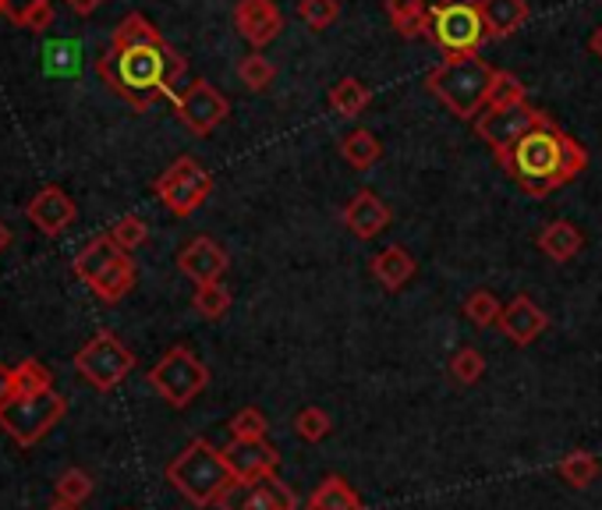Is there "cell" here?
I'll list each match as a JSON object with an SVG mask.
<instances>
[{
    "instance_id": "obj_28",
    "label": "cell",
    "mask_w": 602,
    "mask_h": 510,
    "mask_svg": "<svg viewBox=\"0 0 602 510\" xmlns=\"http://www.w3.org/2000/svg\"><path fill=\"white\" fill-rule=\"evenodd\" d=\"M160 39H164L160 28H153L146 14L132 11L118 22V28H113L110 47H149V42H160Z\"/></svg>"
},
{
    "instance_id": "obj_11",
    "label": "cell",
    "mask_w": 602,
    "mask_h": 510,
    "mask_svg": "<svg viewBox=\"0 0 602 510\" xmlns=\"http://www.w3.org/2000/svg\"><path fill=\"white\" fill-rule=\"evenodd\" d=\"M174 107H178L181 124L195 135H209L213 127H220L227 121V113H231L227 96L206 78H195V82L184 85L181 96L174 99Z\"/></svg>"
},
{
    "instance_id": "obj_22",
    "label": "cell",
    "mask_w": 602,
    "mask_h": 510,
    "mask_svg": "<svg viewBox=\"0 0 602 510\" xmlns=\"http://www.w3.org/2000/svg\"><path fill=\"white\" fill-rule=\"evenodd\" d=\"M386 19H390L394 33L400 39H419V36H429L433 8L425 0H386Z\"/></svg>"
},
{
    "instance_id": "obj_18",
    "label": "cell",
    "mask_w": 602,
    "mask_h": 510,
    "mask_svg": "<svg viewBox=\"0 0 602 510\" xmlns=\"http://www.w3.org/2000/svg\"><path fill=\"white\" fill-rule=\"evenodd\" d=\"M344 227L354 234V238H362V241H372L376 234H383L386 227H390V206L383 203V198L376 192H354V198L348 206H344Z\"/></svg>"
},
{
    "instance_id": "obj_43",
    "label": "cell",
    "mask_w": 602,
    "mask_h": 510,
    "mask_svg": "<svg viewBox=\"0 0 602 510\" xmlns=\"http://www.w3.org/2000/svg\"><path fill=\"white\" fill-rule=\"evenodd\" d=\"M104 0H68V8L75 11V14H93Z\"/></svg>"
},
{
    "instance_id": "obj_13",
    "label": "cell",
    "mask_w": 602,
    "mask_h": 510,
    "mask_svg": "<svg viewBox=\"0 0 602 510\" xmlns=\"http://www.w3.org/2000/svg\"><path fill=\"white\" fill-rule=\"evenodd\" d=\"M224 461L238 482H252L263 475H277L280 453L277 447H269L266 439H231V444L224 447Z\"/></svg>"
},
{
    "instance_id": "obj_33",
    "label": "cell",
    "mask_w": 602,
    "mask_h": 510,
    "mask_svg": "<svg viewBox=\"0 0 602 510\" xmlns=\"http://www.w3.org/2000/svg\"><path fill=\"white\" fill-rule=\"evenodd\" d=\"M528 93L525 85L514 78V71H499L493 75V89H490V99H485V110H496V107H514V104H525Z\"/></svg>"
},
{
    "instance_id": "obj_19",
    "label": "cell",
    "mask_w": 602,
    "mask_h": 510,
    "mask_svg": "<svg viewBox=\"0 0 602 510\" xmlns=\"http://www.w3.org/2000/svg\"><path fill=\"white\" fill-rule=\"evenodd\" d=\"M485 39H507L528 22V0H479Z\"/></svg>"
},
{
    "instance_id": "obj_42",
    "label": "cell",
    "mask_w": 602,
    "mask_h": 510,
    "mask_svg": "<svg viewBox=\"0 0 602 510\" xmlns=\"http://www.w3.org/2000/svg\"><path fill=\"white\" fill-rule=\"evenodd\" d=\"M14 401V379H11V368L0 365V411Z\"/></svg>"
},
{
    "instance_id": "obj_40",
    "label": "cell",
    "mask_w": 602,
    "mask_h": 510,
    "mask_svg": "<svg viewBox=\"0 0 602 510\" xmlns=\"http://www.w3.org/2000/svg\"><path fill=\"white\" fill-rule=\"evenodd\" d=\"M11 19L28 33H43V28L53 25V4L50 0H28L22 11H11Z\"/></svg>"
},
{
    "instance_id": "obj_30",
    "label": "cell",
    "mask_w": 602,
    "mask_h": 510,
    "mask_svg": "<svg viewBox=\"0 0 602 510\" xmlns=\"http://www.w3.org/2000/svg\"><path fill=\"white\" fill-rule=\"evenodd\" d=\"M192 308H195L203 319H224L227 312H231V291H227L220 280H213V283H195Z\"/></svg>"
},
{
    "instance_id": "obj_24",
    "label": "cell",
    "mask_w": 602,
    "mask_h": 510,
    "mask_svg": "<svg viewBox=\"0 0 602 510\" xmlns=\"http://www.w3.org/2000/svg\"><path fill=\"white\" fill-rule=\"evenodd\" d=\"M305 510H362V496H358L340 475H326L309 496Z\"/></svg>"
},
{
    "instance_id": "obj_12",
    "label": "cell",
    "mask_w": 602,
    "mask_h": 510,
    "mask_svg": "<svg viewBox=\"0 0 602 510\" xmlns=\"http://www.w3.org/2000/svg\"><path fill=\"white\" fill-rule=\"evenodd\" d=\"M220 510H298V496L277 475H263L252 482H234L220 496Z\"/></svg>"
},
{
    "instance_id": "obj_26",
    "label": "cell",
    "mask_w": 602,
    "mask_h": 510,
    "mask_svg": "<svg viewBox=\"0 0 602 510\" xmlns=\"http://www.w3.org/2000/svg\"><path fill=\"white\" fill-rule=\"evenodd\" d=\"M369 85L365 82H358V78H340L329 85V93H326V104L334 113H340V118H358L365 107H369Z\"/></svg>"
},
{
    "instance_id": "obj_34",
    "label": "cell",
    "mask_w": 602,
    "mask_h": 510,
    "mask_svg": "<svg viewBox=\"0 0 602 510\" xmlns=\"http://www.w3.org/2000/svg\"><path fill=\"white\" fill-rule=\"evenodd\" d=\"M499 312H504V305L496 302V294L493 291H485V288H479V291H471L468 298H465V316L475 323V326H496L499 323Z\"/></svg>"
},
{
    "instance_id": "obj_16",
    "label": "cell",
    "mask_w": 602,
    "mask_h": 510,
    "mask_svg": "<svg viewBox=\"0 0 602 510\" xmlns=\"http://www.w3.org/2000/svg\"><path fill=\"white\" fill-rule=\"evenodd\" d=\"M28 220H33L43 234H61L68 231L71 223H75L79 209H75V198H71L64 189H57V184H47L33 203H28Z\"/></svg>"
},
{
    "instance_id": "obj_3",
    "label": "cell",
    "mask_w": 602,
    "mask_h": 510,
    "mask_svg": "<svg viewBox=\"0 0 602 510\" xmlns=\"http://www.w3.org/2000/svg\"><path fill=\"white\" fill-rule=\"evenodd\" d=\"M493 75H496V68L485 61V57L457 53V57H447L436 71H429L425 89L450 113H457V118L475 121L485 110V99H490Z\"/></svg>"
},
{
    "instance_id": "obj_23",
    "label": "cell",
    "mask_w": 602,
    "mask_h": 510,
    "mask_svg": "<svg viewBox=\"0 0 602 510\" xmlns=\"http://www.w3.org/2000/svg\"><path fill=\"white\" fill-rule=\"evenodd\" d=\"M121 248L113 245V238L110 234H96L89 245H85L79 255H75V274L85 280V283H93L99 274H104V269H110L113 263L121 259Z\"/></svg>"
},
{
    "instance_id": "obj_5",
    "label": "cell",
    "mask_w": 602,
    "mask_h": 510,
    "mask_svg": "<svg viewBox=\"0 0 602 510\" xmlns=\"http://www.w3.org/2000/svg\"><path fill=\"white\" fill-rule=\"evenodd\" d=\"M429 39L447 57L479 53L485 39L479 0H443V4H436L433 19H429Z\"/></svg>"
},
{
    "instance_id": "obj_45",
    "label": "cell",
    "mask_w": 602,
    "mask_h": 510,
    "mask_svg": "<svg viewBox=\"0 0 602 510\" xmlns=\"http://www.w3.org/2000/svg\"><path fill=\"white\" fill-rule=\"evenodd\" d=\"M8 245H11V231L4 227V220H0V252H4Z\"/></svg>"
},
{
    "instance_id": "obj_10",
    "label": "cell",
    "mask_w": 602,
    "mask_h": 510,
    "mask_svg": "<svg viewBox=\"0 0 602 510\" xmlns=\"http://www.w3.org/2000/svg\"><path fill=\"white\" fill-rule=\"evenodd\" d=\"M546 121H550V113L535 110L525 99V104H514V107L482 110L479 118H475V135L499 156V153L514 149L528 132H535V127L546 124Z\"/></svg>"
},
{
    "instance_id": "obj_15",
    "label": "cell",
    "mask_w": 602,
    "mask_h": 510,
    "mask_svg": "<svg viewBox=\"0 0 602 510\" xmlns=\"http://www.w3.org/2000/svg\"><path fill=\"white\" fill-rule=\"evenodd\" d=\"M499 330H504V337L510 340V344H518V348H528V344H535V340L546 333V326H550V316L542 312L532 298L528 294H518L510 305H504V312H499Z\"/></svg>"
},
{
    "instance_id": "obj_14",
    "label": "cell",
    "mask_w": 602,
    "mask_h": 510,
    "mask_svg": "<svg viewBox=\"0 0 602 510\" xmlns=\"http://www.w3.org/2000/svg\"><path fill=\"white\" fill-rule=\"evenodd\" d=\"M234 25L255 50H263L280 36L284 19H280L274 0H238L234 4Z\"/></svg>"
},
{
    "instance_id": "obj_41",
    "label": "cell",
    "mask_w": 602,
    "mask_h": 510,
    "mask_svg": "<svg viewBox=\"0 0 602 510\" xmlns=\"http://www.w3.org/2000/svg\"><path fill=\"white\" fill-rule=\"evenodd\" d=\"M269 422L260 408H241L238 415L231 418V436L234 439H266Z\"/></svg>"
},
{
    "instance_id": "obj_29",
    "label": "cell",
    "mask_w": 602,
    "mask_h": 510,
    "mask_svg": "<svg viewBox=\"0 0 602 510\" xmlns=\"http://www.w3.org/2000/svg\"><path fill=\"white\" fill-rule=\"evenodd\" d=\"M11 379H14V401H19V397H36V393L53 390V373L36 359L19 362V368H11Z\"/></svg>"
},
{
    "instance_id": "obj_36",
    "label": "cell",
    "mask_w": 602,
    "mask_h": 510,
    "mask_svg": "<svg viewBox=\"0 0 602 510\" xmlns=\"http://www.w3.org/2000/svg\"><path fill=\"white\" fill-rule=\"evenodd\" d=\"M110 238H113V245H118L121 252H135L139 245H146V238H149V227L142 217H121L118 223L110 227Z\"/></svg>"
},
{
    "instance_id": "obj_7",
    "label": "cell",
    "mask_w": 602,
    "mask_h": 510,
    "mask_svg": "<svg viewBox=\"0 0 602 510\" xmlns=\"http://www.w3.org/2000/svg\"><path fill=\"white\" fill-rule=\"evenodd\" d=\"M68 401L61 393H36V397H19L0 411V429H4L19 447H36L57 422L64 418Z\"/></svg>"
},
{
    "instance_id": "obj_39",
    "label": "cell",
    "mask_w": 602,
    "mask_h": 510,
    "mask_svg": "<svg viewBox=\"0 0 602 510\" xmlns=\"http://www.w3.org/2000/svg\"><path fill=\"white\" fill-rule=\"evenodd\" d=\"M485 373V359L475 351V348H461L450 359V376L454 382H461V387H471V382H479Z\"/></svg>"
},
{
    "instance_id": "obj_8",
    "label": "cell",
    "mask_w": 602,
    "mask_h": 510,
    "mask_svg": "<svg viewBox=\"0 0 602 510\" xmlns=\"http://www.w3.org/2000/svg\"><path fill=\"white\" fill-rule=\"evenodd\" d=\"M153 192L160 195V203L174 212V217H189V212H195L209 198L213 178L195 156H178V160L153 181Z\"/></svg>"
},
{
    "instance_id": "obj_32",
    "label": "cell",
    "mask_w": 602,
    "mask_h": 510,
    "mask_svg": "<svg viewBox=\"0 0 602 510\" xmlns=\"http://www.w3.org/2000/svg\"><path fill=\"white\" fill-rule=\"evenodd\" d=\"M238 78H241V85H245V89L263 93L266 85H274V78H277V64L269 61V57H263L260 50H252L249 57H241Z\"/></svg>"
},
{
    "instance_id": "obj_9",
    "label": "cell",
    "mask_w": 602,
    "mask_h": 510,
    "mask_svg": "<svg viewBox=\"0 0 602 510\" xmlns=\"http://www.w3.org/2000/svg\"><path fill=\"white\" fill-rule=\"evenodd\" d=\"M75 368L93 382L96 390H113L135 368V354L128 351L118 337L104 330L75 354Z\"/></svg>"
},
{
    "instance_id": "obj_2",
    "label": "cell",
    "mask_w": 602,
    "mask_h": 510,
    "mask_svg": "<svg viewBox=\"0 0 602 510\" xmlns=\"http://www.w3.org/2000/svg\"><path fill=\"white\" fill-rule=\"evenodd\" d=\"M504 174L518 184L525 195L532 198H546L550 192L564 189V184L575 181L585 163H589V153L578 138H570L553 118L546 124H539L535 132H528L518 146L496 156Z\"/></svg>"
},
{
    "instance_id": "obj_20",
    "label": "cell",
    "mask_w": 602,
    "mask_h": 510,
    "mask_svg": "<svg viewBox=\"0 0 602 510\" xmlns=\"http://www.w3.org/2000/svg\"><path fill=\"white\" fill-rule=\"evenodd\" d=\"M372 277H376L386 291H400L405 283L419 274V263H414V255L408 248H400V245H390V248H383L372 255Z\"/></svg>"
},
{
    "instance_id": "obj_46",
    "label": "cell",
    "mask_w": 602,
    "mask_h": 510,
    "mask_svg": "<svg viewBox=\"0 0 602 510\" xmlns=\"http://www.w3.org/2000/svg\"><path fill=\"white\" fill-rule=\"evenodd\" d=\"M47 510H79L75 503H61V500H57L53 507H47Z\"/></svg>"
},
{
    "instance_id": "obj_1",
    "label": "cell",
    "mask_w": 602,
    "mask_h": 510,
    "mask_svg": "<svg viewBox=\"0 0 602 510\" xmlns=\"http://www.w3.org/2000/svg\"><path fill=\"white\" fill-rule=\"evenodd\" d=\"M96 75L135 110H149L156 99H178L189 61L167 39L149 47H107L96 57Z\"/></svg>"
},
{
    "instance_id": "obj_31",
    "label": "cell",
    "mask_w": 602,
    "mask_h": 510,
    "mask_svg": "<svg viewBox=\"0 0 602 510\" xmlns=\"http://www.w3.org/2000/svg\"><path fill=\"white\" fill-rule=\"evenodd\" d=\"M556 472H561V478L567 482V486L585 489V486H592L595 482L599 461H595V453H589V450H575V453H567L561 464H556Z\"/></svg>"
},
{
    "instance_id": "obj_37",
    "label": "cell",
    "mask_w": 602,
    "mask_h": 510,
    "mask_svg": "<svg viewBox=\"0 0 602 510\" xmlns=\"http://www.w3.org/2000/svg\"><path fill=\"white\" fill-rule=\"evenodd\" d=\"M329 429H334V422H329V415L323 408H301L294 415V433L301 439H309V444H320V439H326Z\"/></svg>"
},
{
    "instance_id": "obj_4",
    "label": "cell",
    "mask_w": 602,
    "mask_h": 510,
    "mask_svg": "<svg viewBox=\"0 0 602 510\" xmlns=\"http://www.w3.org/2000/svg\"><path fill=\"white\" fill-rule=\"evenodd\" d=\"M167 482L184 500L195 507H217L220 496L234 486L231 467L224 461V450H217L206 439H192L174 461L167 464Z\"/></svg>"
},
{
    "instance_id": "obj_38",
    "label": "cell",
    "mask_w": 602,
    "mask_h": 510,
    "mask_svg": "<svg viewBox=\"0 0 602 510\" xmlns=\"http://www.w3.org/2000/svg\"><path fill=\"white\" fill-rule=\"evenodd\" d=\"M89 493H93V478L82 472V467H68V472L57 478V500L61 503H82V500H89Z\"/></svg>"
},
{
    "instance_id": "obj_21",
    "label": "cell",
    "mask_w": 602,
    "mask_h": 510,
    "mask_svg": "<svg viewBox=\"0 0 602 510\" xmlns=\"http://www.w3.org/2000/svg\"><path fill=\"white\" fill-rule=\"evenodd\" d=\"M535 245L542 255H550L553 263H570L585 248V234L578 231V223L570 220H553L542 227V234L535 238Z\"/></svg>"
},
{
    "instance_id": "obj_27",
    "label": "cell",
    "mask_w": 602,
    "mask_h": 510,
    "mask_svg": "<svg viewBox=\"0 0 602 510\" xmlns=\"http://www.w3.org/2000/svg\"><path fill=\"white\" fill-rule=\"evenodd\" d=\"M340 156L354 170H369V167H376L383 160V142L372 132H365V127H354L351 135L340 138Z\"/></svg>"
},
{
    "instance_id": "obj_44",
    "label": "cell",
    "mask_w": 602,
    "mask_h": 510,
    "mask_svg": "<svg viewBox=\"0 0 602 510\" xmlns=\"http://www.w3.org/2000/svg\"><path fill=\"white\" fill-rule=\"evenodd\" d=\"M589 47H592V53L599 57V61H602V25L595 28V33H592V39H589Z\"/></svg>"
},
{
    "instance_id": "obj_6",
    "label": "cell",
    "mask_w": 602,
    "mask_h": 510,
    "mask_svg": "<svg viewBox=\"0 0 602 510\" xmlns=\"http://www.w3.org/2000/svg\"><path fill=\"white\" fill-rule=\"evenodd\" d=\"M149 387L160 393L170 408H189L195 397L209 387V368L198 362L189 348L178 344L149 368Z\"/></svg>"
},
{
    "instance_id": "obj_35",
    "label": "cell",
    "mask_w": 602,
    "mask_h": 510,
    "mask_svg": "<svg viewBox=\"0 0 602 510\" xmlns=\"http://www.w3.org/2000/svg\"><path fill=\"white\" fill-rule=\"evenodd\" d=\"M340 14V0H301L298 4V19L305 22L312 33H323L337 22Z\"/></svg>"
},
{
    "instance_id": "obj_25",
    "label": "cell",
    "mask_w": 602,
    "mask_h": 510,
    "mask_svg": "<svg viewBox=\"0 0 602 510\" xmlns=\"http://www.w3.org/2000/svg\"><path fill=\"white\" fill-rule=\"evenodd\" d=\"M93 294L96 298H104V302H121V298L135 288V263H132V255H121L118 263H113L110 269H104L93 283Z\"/></svg>"
},
{
    "instance_id": "obj_47",
    "label": "cell",
    "mask_w": 602,
    "mask_h": 510,
    "mask_svg": "<svg viewBox=\"0 0 602 510\" xmlns=\"http://www.w3.org/2000/svg\"><path fill=\"white\" fill-rule=\"evenodd\" d=\"M4 11H11V4H8V0H0V14H4Z\"/></svg>"
},
{
    "instance_id": "obj_17",
    "label": "cell",
    "mask_w": 602,
    "mask_h": 510,
    "mask_svg": "<svg viewBox=\"0 0 602 510\" xmlns=\"http://www.w3.org/2000/svg\"><path fill=\"white\" fill-rule=\"evenodd\" d=\"M231 266V259H227V252L217 245L213 238H195L189 241V245L181 248L178 255V269L189 280L195 283H213V280H220L224 277V269Z\"/></svg>"
}]
</instances>
